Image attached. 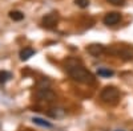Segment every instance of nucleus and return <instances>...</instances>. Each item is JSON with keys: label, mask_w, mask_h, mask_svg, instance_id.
Returning a JSON list of instances; mask_svg holds the SVG:
<instances>
[{"label": "nucleus", "mask_w": 133, "mask_h": 131, "mask_svg": "<svg viewBox=\"0 0 133 131\" xmlns=\"http://www.w3.org/2000/svg\"><path fill=\"white\" fill-rule=\"evenodd\" d=\"M87 52L92 54V56L95 57H98V56H101L103 53H105V48L103 45H100V44H92V45H89L87 48Z\"/></svg>", "instance_id": "nucleus-7"}, {"label": "nucleus", "mask_w": 133, "mask_h": 131, "mask_svg": "<svg viewBox=\"0 0 133 131\" xmlns=\"http://www.w3.org/2000/svg\"><path fill=\"white\" fill-rule=\"evenodd\" d=\"M11 78V73L7 70H0V83H5Z\"/></svg>", "instance_id": "nucleus-11"}, {"label": "nucleus", "mask_w": 133, "mask_h": 131, "mask_svg": "<svg viewBox=\"0 0 133 131\" xmlns=\"http://www.w3.org/2000/svg\"><path fill=\"white\" fill-rule=\"evenodd\" d=\"M32 122L35 123V125L41 126V127H48V128H51V127H52V125H51L49 122L44 121V119H41V118H32Z\"/></svg>", "instance_id": "nucleus-10"}, {"label": "nucleus", "mask_w": 133, "mask_h": 131, "mask_svg": "<svg viewBox=\"0 0 133 131\" xmlns=\"http://www.w3.org/2000/svg\"><path fill=\"white\" fill-rule=\"evenodd\" d=\"M59 21V16L57 13H49V15H45L43 17V27L47 28V29H52L56 27Z\"/></svg>", "instance_id": "nucleus-5"}, {"label": "nucleus", "mask_w": 133, "mask_h": 131, "mask_svg": "<svg viewBox=\"0 0 133 131\" xmlns=\"http://www.w3.org/2000/svg\"><path fill=\"white\" fill-rule=\"evenodd\" d=\"M116 131H123V130H116Z\"/></svg>", "instance_id": "nucleus-16"}, {"label": "nucleus", "mask_w": 133, "mask_h": 131, "mask_svg": "<svg viewBox=\"0 0 133 131\" xmlns=\"http://www.w3.org/2000/svg\"><path fill=\"white\" fill-rule=\"evenodd\" d=\"M9 17L14 21H21L24 19V13L20 12V11H11L9 12Z\"/></svg>", "instance_id": "nucleus-9"}, {"label": "nucleus", "mask_w": 133, "mask_h": 131, "mask_svg": "<svg viewBox=\"0 0 133 131\" xmlns=\"http://www.w3.org/2000/svg\"><path fill=\"white\" fill-rule=\"evenodd\" d=\"M120 20H121V15L118 12H109L103 19L105 25H116L117 23H120Z\"/></svg>", "instance_id": "nucleus-6"}, {"label": "nucleus", "mask_w": 133, "mask_h": 131, "mask_svg": "<svg viewBox=\"0 0 133 131\" xmlns=\"http://www.w3.org/2000/svg\"><path fill=\"white\" fill-rule=\"evenodd\" d=\"M105 52H108L109 54H113V56L121 57L124 60H133V50L124 48V47H112Z\"/></svg>", "instance_id": "nucleus-3"}, {"label": "nucleus", "mask_w": 133, "mask_h": 131, "mask_svg": "<svg viewBox=\"0 0 133 131\" xmlns=\"http://www.w3.org/2000/svg\"><path fill=\"white\" fill-rule=\"evenodd\" d=\"M97 74L101 75V77H112V75L115 74V72L110 70V69H98Z\"/></svg>", "instance_id": "nucleus-12"}, {"label": "nucleus", "mask_w": 133, "mask_h": 131, "mask_svg": "<svg viewBox=\"0 0 133 131\" xmlns=\"http://www.w3.org/2000/svg\"><path fill=\"white\" fill-rule=\"evenodd\" d=\"M33 54H35V49H32V48H24V49L20 50V60L27 61L28 58H31L33 56Z\"/></svg>", "instance_id": "nucleus-8"}, {"label": "nucleus", "mask_w": 133, "mask_h": 131, "mask_svg": "<svg viewBox=\"0 0 133 131\" xmlns=\"http://www.w3.org/2000/svg\"><path fill=\"white\" fill-rule=\"evenodd\" d=\"M75 3L80 8H87L88 5H89V0H75Z\"/></svg>", "instance_id": "nucleus-13"}, {"label": "nucleus", "mask_w": 133, "mask_h": 131, "mask_svg": "<svg viewBox=\"0 0 133 131\" xmlns=\"http://www.w3.org/2000/svg\"><path fill=\"white\" fill-rule=\"evenodd\" d=\"M65 70L68 72V74L76 81L80 83H85V85H92L95 83V75L87 70L81 62L76 58H69L65 61Z\"/></svg>", "instance_id": "nucleus-1"}, {"label": "nucleus", "mask_w": 133, "mask_h": 131, "mask_svg": "<svg viewBox=\"0 0 133 131\" xmlns=\"http://www.w3.org/2000/svg\"><path fill=\"white\" fill-rule=\"evenodd\" d=\"M23 131H31V130H23Z\"/></svg>", "instance_id": "nucleus-15"}, {"label": "nucleus", "mask_w": 133, "mask_h": 131, "mask_svg": "<svg viewBox=\"0 0 133 131\" xmlns=\"http://www.w3.org/2000/svg\"><path fill=\"white\" fill-rule=\"evenodd\" d=\"M100 99L109 105H116L120 99V91L115 86H107L100 93Z\"/></svg>", "instance_id": "nucleus-2"}, {"label": "nucleus", "mask_w": 133, "mask_h": 131, "mask_svg": "<svg viewBox=\"0 0 133 131\" xmlns=\"http://www.w3.org/2000/svg\"><path fill=\"white\" fill-rule=\"evenodd\" d=\"M108 2L113 5H124L125 4V0H108Z\"/></svg>", "instance_id": "nucleus-14"}, {"label": "nucleus", "mask_w": 133, "mask_h": 131, "mask_svg": "<svg viewBox=\"0 0 133 131\" xmlns=\"http://www.w3.org/2000/svg\"><path fill=\"white\" fill-rule=\"evenodd\" d=\"M37 99L40 101H45V102H52L56 99V94H55L51 89H47V87H43V89H40L36 94Z\"/></svg>", "instance_id": "nucleus-4"}]
</instances>
